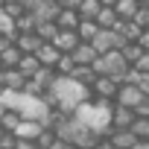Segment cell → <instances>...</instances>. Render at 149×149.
Masks as SVG:
<instances>
[{
    "mask_svg": "<svg viewBox=\"0 0 149 149\" xmlns=\"http://www.w3.org/2000/svg\"><path fill=\"white\" fill-rule=\"evenodd\" d=\"M41 100H44L50 108H58V111H64V114H73L76 105H82L85 100H91V88L82 85V82H76L73 76H56L53 85H50V91H47Z\"/></svg>",
    "mask_w": 149,
    "mask_h": 149,
    "instance_id": "cell-1",
    "label": "cell"
},
{
    "mask_svg": "<svg viewBox=\"0 0 149 149\" xmlns=\"http://www.w3.org/2000/svg\"><path fill=\"white\" fill-rule=\"evenodd\" d=\"M111 100H85L82 105H76V111H73V117H76L79 123H85L91 132H97L100 137H105L111 132Z\"/></svg>",
    "mask_w": 149,
    "mask_h": 149,
    "instance_id": "cell-2",
    "label": "cell"
},
{
    "mask_svg": "<svg viewBox=\"0 0 149 149\" xmlns=\"http://www.w3.org/2000/svg\"><path fill=\"white\" fill-rule=\"evenodd\" d=\"M91 67H94L97 76H111V79H117V82L123 85V79H126V73H129V67H132V64L123 58V53H120V50H108V53L97 56V61H94Z\"/></svg>",
    "mask_w": 149,
    "mask_h": 149,
    "instance_id": "cell-3",
    "label": "cell"
},
{
    "mask_svg": "<svg viewBox=\"0 0 149 149\" xmlns=\"http://www.w3.org/2000/svg\"><path fill=\"white\" fill-rule=\"evenodd\" d=\"M88 44L97 50V56H102V53H108V50H123V47H126V41H123L114 29H100Z\"/></svg>",
    "mask_w": 149,
    "mask_h": 149,
    "instance_id": "cell-4",
    "label": "cell"
},
{
    "mask_svg": "<svg viewBox=\"0 0 149 149\" xmlns=\"http://www.w3.org/2000/svg\"><path fill=\"white\" fill-rule=\"evenodd\" d=\"M88 88H91V97H94V100H111V102H114V97H117V91H120V82L111 79V76H97Z\"/></svg>",
    "mask_w": 149,
    "mask_h": 149,
    "instance_id": "cell-5",
    "label": "cell"
},
{
    "mask_svg": "<svg viewBox=\"0 0 149 149\" xmlns=\"http://www.w3.org/2000/svg\"><path fill=\"white\" fill-rule=\"evenodd\" d=\"M0 85H3V91H24L26 76L18 67H3V70H0Z\"/></svg>",
    "mask_w": 149,
    "mask_h": 149,
    "instance_id": "cell-6",
    "label": "cell"
},
{
    "mask_svg": "<svg viewBox=\"0 0 149 149\" xmlns=\"http://www.w3.org/2000/svg\"><path fill=\"white\" fill-rule=\"evenodd\" d=\"M143 97H146V94H143L137 85H129V82H126V85H120V91H117L114 102H117V105H126V108H134Z\"/></svg>",
    "mask_w": 149,
    "mask_h": 149,
    "instance_id": "cell-7",
    "label": "cell"
},
{
    "mask_svg": "<svg viewBox=\"0 0 149 149\" xmlns=\"http://www.w3.org/2000/svg\"><path fill=\"white\" fill-rule=\"evenodd\" d=\"M58 12H61L58 0H41V3L32 9V18H35V24H41V21H56Z\"/></svg>",
    "mask_w": 149,
    "mask_h": 149,
    "instance_id": "cell-8",
    "label": "cell"
},
{
    "mask_svg": "<svg viewBox=\"0 0 149 149\" xmlns=\"http://www.w3.org/2000/svg\"><path fill=\"white\" fill-rule=\"evenodd\" d=\"M41 132H44V123H38V120H21L12 134H15L18 140H38Z\"/></svg>",
    "mask_w": 149,
    "mask_h": 149,
    "instance_id": "cell-9",
    "label": "cell"
},
{
    "mask_svg": "<svg viewBox=\"0 0 149 149\" xmlns=\"http://www.w3.org/2000/svg\"><path fill=\"white\" fill-rule=\"evenodd\" d=\"M58 53H70L73 47H76L79 44V35H76V29H58V35L50 41Z\"/></svg>",
    "mask_w": 149,
    "mask_h": 149,
    "instance_id": "cell-10",
    "label": "cell"
},
{
    "mask_svg": "<svg viewBox=\"0 0 149 149\" xmlns=\"http://www.w3.org/2000/svg\"><path fill=\"white\" fill-rule=\"evenodd\" d=\"M41 44H44V41H41L38 32H18V35H15V47H18L21 53H38Z\"/></svg>",
    "mask_w": 149,
    "mask_h": 149,
    "instance_id": "cell-11",
    "label": "cell"
},
{
    "mask_svg": "<svg viewBox=\"0 0 149 149\" xmlns=\"http://www.w3.org/2000/svg\"><path fill=\"white\" fill-rule=\"evenodd\" d=\"M132 120H134V111H132V108L117 105V102L111 105V129H129Z\"/></svg>",
    "mask_w": 149,
    "mask_h": 149,
    "instance_id": "cell-12",
    "label": "cell"
},
{
    "mask_svg": "<svg viewBox=\"0 0 149 149\" xmlns=\"http://www.w3.org/2000/svg\"><path fill=\"white\" fill-rule=\"evenodd\" d=\"M105 137H108V143H111L114 149H132V146H134V140H137L129 129H111Z\"/></svg>",
    "mask_w": 149,
    "mask_h": 149,
    "instance_id": "cell-13",
    "label": "cell"
},
{
    "mask_svg": "<svg viewBox=\"0 0 149 149\" xmlns=\"http://www.w3.org/2000/svg\"><path fill=\"white\" fill-rule=\"evenodd\" d=\"M70 58L76 61V64H94V61H97V50H94L88 41H79L76 47L70 50Z\"/></svg>",
    "mask_w": 149,
    "mask_h": 149,
    "instance_id": "cell-14",
    "label": "cell"
},
{
    "mask_svg": "<svg viewBox=\"0 0 149 149\" xmlns=\"http://www.w3.org/2000/svg\"><path fill=\"white\" fill-rule=\"evenodd\" d=\"M41 67H44V64L38 61V56H35V53H24V56H21V61H18V70L24 73L26 79H29V76H35Z\"/></svg>",
    "mask_w": 149,
    "mask_h": 149,
    "instance_id": "cell-15",
    "label": "cell"
},
{
    "mask_svg": "<svg viewBox=\"0 0 149 149\" xmlns=\"http://www.w3.org/2000/svg\"><path fill=\"white\" fill-rule=\"evenodd\" d=\"M35 56H38V61H41L44 67H56V61H58V56H61V53H58L50 41H44V44L38 47V53H35Z\"/></svg>",
    "mask_w": 149,
    "mask_h": 149,
    "instance_id": "cell-16",
    "label": "cell"
},
{
    "mask_svg": "<svg viewBox=\"0 0 149 149\" xmlns=\"http://www.w3.org/2000/svg\"><path fill=\"white\" fill-rule=\"evenodd\" d=\"M79 21H82V18H79L76 9H61L58 18H56V26H58V29H76Z\"/></svg>",
    "mask_w": 149,
    "mask_h": 149,
    "instance_id": "cell-17",
    "label": "cell"
},
{
    "mask_svg": "<svg viewBox=\"0 0 149 149\" xmlns=\"http://www.w3.org/2000/svg\"><path fill=\"white\" fill-rule=\"evenodd\" d=\"M137 9H140L137 0H117V3H114V12H117L120 21H132L137 15Z\"/></svg>",
    "mask_w": 149,
    "mask_h": 149,
    "instance_id": "cell-18",
    "label": "cell"
},
{
    "mask_svg": "<svg viewBox=\"0 0 149 149\" xmlns=\"http://www.w3.org/2000/svg\"><path fill=\"white\" fill-rule=\"evenodd\" d=\"M94 21H97V26H100V29H114V24H117L120 18H117L114 6H102V9H100V15H97Z\"/></svg>",
    "mask_w": 149,
    "mask_h": 149,
    "instance_id": "cell-19",
    "label": "cell"
},
{
    "mask_svg": "<svg viewBox=\"0 0 149 149\" xmlns=\"http://www.w3.org/2000/svg\"><path fill=\"white\" fill-rule=\"evenodd\" d=\"M100 9H102V6H100V0H82V3L76 6V12H79L82 21H94V18L100 15Z\"/></svg>",
    "mask_w": 149,
    "mask_h": 149,
    "instance_id": "cell-20",
    "label": "cell"
},
{
    "mask_svg": "<svg viewBox=\"0 0 149 149\" xmlns=\"http://www.w3.org/2000/svg\"><path fill=\"white\" fill-rule=\"evenodd\" d=\"M21 50L15 47V41L6 47V50H0V64H3V67H18V61H21Z\"/></svg>",
    "mask_w": 149,
    "mask_h": 149,
    "instance_id": "cell-21",
    "label": "cell"
},
{
    "mask_svg": "<svg viewBox=\"0 0 149 149\" xmlns=\"http://www.w3.org/2000/svg\"><path fill=\"white\" fill-rule=\"evenodd\" d=\"M70 76L76 79V82H82V85H91V82L97 79V73H94V67H91V64H76Z\"/></svg>",
    "mask_w": 149,
    "mask_h": 149,
    "instance_id": "cell-22",
    "label": "cell"
},
{
    "mask_svg": "<svg viewBox=\"0 0 149 149\" xmlns=\"http://www.w3.org/2000/svg\"><path fill=\"white\" fill-rule=\"evenodd\" d=\"M12 29H15V35H18V32H35V18H32V12H24L21 18H15V21H12Z\"/></svg>",
    "mask_w": 149,
    "mask_h": 149,
    "instance_id": "cell-23",
    "label": "cell"
},
{
    "mask_svg": "<svg viewBox=\"0 0 149 149\" xmlns=\"http://www.w3.org/2000/svg\"><path fill=\"white\" fill-rule=\"evenodd\" d=\"M129 132L137 137V140H149V117H134Z\"/></svg>",
    "mask_w": 149,
    "mask_h": 149,
    "instance_id": "cell-24",
    "label": "cell"
},
{
    "mask_svg": "<svg viewBox=\"0 0 149 149\" xmlns=\"http://www.w3.org/2000/svg\"><path fill=\"white\" fill-rule=\"evenodd\" d=\"M21 120H24V117H21L18 111H12V108H6L3 114H0V126H3V132H15Z\"/></svg>",
    "mask_w": 149,
    "mask_h": 149,
    "instance_id": "cell-25",
    "label": "cell"
},
{
    "mask_svg": "<svg viewBox=\"0 0 149 149\" xmlns=\"http://www.w3.org/2000/svg\"><path fill=\"white\" fill-rule=\"evenodd\" d=\"M97 32H100L97 21H79V26H76V35H79V41H91Z\"/></svg>",
    "mask_w": 149,
    "mask_h": 149,
    "instance_id": "cell-26",
    "label": "cell"
},
{
    "mask_svg": "<svg viewBox=\"0 0 149 149\" xmlns=\"http://www.w3.org/2000/svg\"><path fill=\"white\" fill-rule=\"evenodd\" d=\"M35 32L41 35V41H53L58 35V26H56V21H41V24H35Z\"/></svg>",
    "mask_w": 149,
    "mask_h": 149,
    "instance_id": "cell-27",
    "label": "cell"
},
{
    "mask_svg": "<svg viewBox=\"0 0 149 149\" xmlns=\"http://www.w3.org/2000/svg\"><path fill=\"white\" fill-rule=\"evenodd\" d=\"M73 67H76V61H73V58H70V53H61L53 70L58 73V76H70V73H73Z\"/></svg>",
    "mask_w": 149,
    "mask_h": 149,
    "instance_id": "cell-28",
    "label": "cell"
},
{
    "mask_svg": "<svg viewBox=\"0 0 149 149\" xmlns=\"http://www.w3.org/2000/svg\"><path fill=\"white\" fill-rule=\"evenodd\" d=\"M120 53H123V58H126V61H129V64H134V61H137V58H140V53H143V50H140V47H137V44H134V41H132V44H126V47H123V50H120Z\"/></svg>",
    "mask_w": 149,
    "mask_h": 149,
    "instance_id": "cell-29",
    "label": "cell"
},
{
    "mask_svg": "<svg viewBox=\"0 0 149 149\" xmlns=\"http://www.w3.org/2000/svg\"><path fill=\"white\" fill-rule=\"evenodd\" d=\"M3 12H6V18H9V21H15V18H21L26 9L18 3V0H12V3H3Z\"/></svg>",
    "mask_w": 149,
    "mask_h": 149,
    "instance_id": "cell-30",
    "label": "cell"
},
{
    "mask_svg": "<svg viewBox=\"0 0 149 149\" xmlns=\"http://www.w3.org/2000/svg\"><path fill=\"white\" fill-rule=\"evenodd\" d=\"M132 21H134L140 29H149V6H140V9H137V15H134Z\"/></svg>",
    "mask_w": 149,
    "mask_h": 149,
    "instance_id": "cell-31",
    "label": "cell"
},
{
    "mask_svg": "<svg viewBox=\"0 0 149 149\" xmlns=\"http://www.w3.org/2000/svg\"><path fill=\"white\" fill-rule=\"evenodd\" d=\"M53 140H56V132H53V129H47V126H44V132H41V134H38V140H35V143H38V146H41V149H47V146H50V143H53Z\"/></svg>",
    "mask_w": 149,
    "mask_h": 149,
    "instance_id": "cell-32",
    "label": "cell"
},
{
    "mask_svg": "<svg viewBox=\"0 0 149 149\" xmlns=\"http://www.w3.org/2000/svg\"><path fill=\"white\" fill-rule=\"evenodd\" d=\"M18 146V137L12 134V132H3L0 134V149H15Z\"/></svg>",
    "mask_w": 149,
    "mask_h": 149,
    "instance_id": "cell-33",
    "label": "cell"
},
{
    "mask_svg": "<svg viewBox=\"0 0 149 149\" xmlns=\"http://www.w3.org/2000/svg\"><path fill=\"white\" fill-rule=\"evenodd\" d=\"M132 111H134V117H149V97H143Z\"/></svg>",
    "mask_w": 149,
    "mask_h": 149,
    "instance_id": "cell-34",
    "label": "cell"
},
{
    "mask_svg": "<svg viewBox=\"0 0 149 149\" xmlns=\"http://www.w3.org/2000/svg\"><path fill=\"white\" fill-rule=\"evenodd\" d=\"M132 67H134V70H143V73H149V50H143V53H140V58H137Z\"/></svg>",
    "mask_w": 149,
    "mask_h": 149,
    "instance_id": "cell-35",
    "label": "cell"
},
{
    "mask_svg": "<svg viewBox=\"0 0 149 149\" xmlns=\"http://www.w3.org/2000/svg\"><path fill=\"white\" fill-rule=\"evenodd\" d=\"M140 50H149V29H140V35H137V41H134Z\"/></svg>",
    "mask_w": 149,
    "mask_h": 149,
    "instance_id": "cell-36",
    "label": "cell"
},
{
    "mask_svg": "<svg viewBox=\"0 0 149 149\" xmlns=\"http://www.w3.org/2000/svg\"><path fill=\"white\" fill-rule=\"evenodd\" d=\"M47 149H76V146H70L67 140H61V137H56V140H53V143H50Z\"/></svg>",
    "mask_w": 149,
    "mask_h": 149,
    "instance_id": "cell-37",
    "label": "cell"
},
{
    "mask_svg": "<svg viewBox=\"0 0 149 149\" xmlns=\"http://www.w3.org/2000/svg\"><path fill=\"white\" fill-rule=\"evenodd\" d=\"M12 41H15V35H9V32H0V50H6Z\"/></svg>",
    "mask_w": 149,
    "mask_h": 149,
    "instance_id": "cell-38",
    "label": "cell"
},
{
    "mask_svg": "<svg viewBox=\"0 0 149 149\" xmlns=\"http://www.w3.org/2000/svg\"><path fill=\"white\" fill-rule=\"evenodd\" d=\"M15 149H41V146H38L35 140H18V146H15Z\"/></svg>",
    "mask_w": 149,
    "mask_h": 149,
    "instance_id": "cell-39",
    "label": "cell"
},
{
    "mask_svg": "<svg viewBox=\"0 0 149 149\" xmlns=\"http://www.w3.org/2000/svg\"><path fill=\"white\" fill-rule=\"evenodd\" d=\"M79 3H82V0H58V6H61V9H76Z\"/></svg>",
    "mask_w": 149,
    "mask_h": 149,
    "instance_id": "cell-40",
    "label": "cell"
},
{
    "mask_svg": "<svg viewBox=\"0 0 149 149\" xmlns=\"http://www.w3.org/2000/svg\"><path fill=\"white\" fill-rule=\"evenodd\" d=\"M18 3H21V6L26 9V12H32V9H35V6L41 3V0H18Z\"/></svg>",
    "mask_w": 149,
    "mask_h": 149,
    "instance_id": "cell-41",
    "label": "cell"
},
{
    "mask_svg": "<svg viewBox=\"0 0 149 149\" xmlns=\"http://www.w3.org/2000/svg\"><path fill=\"white\" fill-rule=\"evenodd\" d=\"M132 149H149V140H134V146Z\"/></svg>",
    "mask_w": 149,
    "mask_h": 149,
    "instance_id": "cell-42",
    "label": "cell"
},
{
    "mask_svg": "<svg viewBox=\"0 0 149 149\" xmlns=\"http://www.w3.org/2000/svg\"><path fill=\"white\" fill-rule=\"evenodd\" d=\"M117 0H100V6H114Z\"/></svg>",
    "mask_w": 149,
    "mask_h": 149,
    "instance_id": "cell-43",
    "label": "cell"
},
{
    "mask_svg": "<svg viewBox=\"0 0 149 149\" xmlns=\"http://www.w3.org/2000/svg\"><path fill=\"white\" fill-rule=\"evenodd\" d=\"M137 3H140V6H149V0H137Z\"/></svg>",
    "mask_w": 149,
    "mask_h": 149,
    "instance_id": "cell-44",
    "label": "cell"
},
{
    "mask_svg": "<svg viewBox=\"0 0 149 149\" xmlns=\"http://www.w3.org/2000/svg\"><path fill=\"white\" fill-rule=\"evenodd\" d=\"M3 111H6V105H3V102H0V114H3Z\"/></svg>",
    "mask_w": 149,
    "mask_h": 149,
    "instance_id": "cell-45",
    "label": "cell"
},
{
    "mask_svg": "<svg viewBox=\"0 0 149 149\" xmlns=\"http://www.w3.org/2000/svg\"><path fill=\"white\" fill-rule=\"evenodd\" d=\"M0 97H3V85H0Z\"/></svg>",
    "mask_w": 149,
    "mask_h": 149,
    "instance_id": "cell-46",
    "label": "cell"
},
{
    "mask_svg": "<svg viewBox=\"0 0 149 149\" xmlns=\"http://www.w3.org/2000/svg\"><path fill=\"white\" fill-rule=\"evenodd\" d=\"M3 3H12V0H3Z\"/></svg>",
    "mask_w": 149,
    "mask_h": 149,
    "instance_id": "cell-47",
    "label": "cell"
},
{
    "mask_svg": "<svg viewBox=\"0 0 149 149\" xmlns=\"http://www.w3.org/2000/svg\"><path fill=\"white\" fill-rule=\"evenodd\" d=\"M0 134H3V126H0Z\"/></svg>",
    "mask_w": 149,
    "mask_h": 149,
    "instance_id": "cell-48",
    "label": "cell"
},
{
    "mask_svg": "<svg viewBox=\"0 0 149 149\" xmlns=\"http://www.w3.org/2000/svg\"><path fill=\"white\" fill-rule=\"evenodd\" d=\"M0 70H3V64H0Z\"/></svg>",
    "mask_w": 149,
    "mask_h": 149,
    "instance_id": "cell-49",
    "label": "cell"
}]
</instances>
